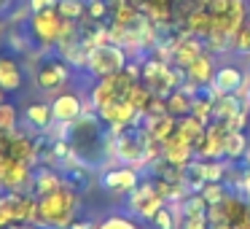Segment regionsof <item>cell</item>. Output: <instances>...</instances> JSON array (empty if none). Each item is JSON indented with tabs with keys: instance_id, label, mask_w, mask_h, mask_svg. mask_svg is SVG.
I'll use <instances>...</instances> for the list:
<instances>
[{
	"instance_id": "obj_3",
	"label": "cell",
	"mask_w": 250,
	"mask_h": 229,
	"mask_svg": "<svg viewBox=\"0 0 250 229\" xmlns=\"http://www.w3.org/2000/svg\"><path fill=\"white\" fill-rule=\"evenodd\" d=\"M70 78H73V65L67 60H62L57 51L46 54L43 60H41V65L33 70V84L41 92L49 94V97H54L57 92H62V89L70 84Z\"/></svg>"
},
{
	"instance_id": "obj_43",
	"label": "cell",
	"mask_w": 250,
	"mask_h": 229,
	"mask_svg": "<svg viewBox=\"0 0 250 229\" xmlns=\"http://www.w3.org/2000/svg\"><path fill=\"white\" fill-rule=\"evenodd\" d=\"M210 229H234V227H231V224H212Z\"/></svg>"
},
{
	"instance_id": "obj_15",
	"label": "cell",
	"mask_w": 250,
	"mask_h": 229,
	"mask_svg": "<svg viewBox=\"0 0 250 229\" xmlns=\"http://www.w3.org/2000/svg\"><path fill=\"white\" fill-rule=\"evenodd\" d=\"M205 49H207L205 41L183 30V33L178 35V41H175V49H172V65H175V68H183V70H186V68H188L191 62H194Z\"/></svg>"
},
{
	"instance_id": "obj_7",
	"label": "cell",
	"mask_w": 250,
	"mask_h": 229,
	"mask_svg": "<svg viewBox=\"0 0 250 229\" xmlns=\"http://www.w3.org/2000/svg\"><path fill=\"white\" fill-rule=\"evenodd\" d=\"M164 205H167V200L156 191V186H153L151 178L140 181V183L126 194V210L135 218H143V221H153L156 213L162 210Z\"/></svg>"
},
{
	"instance_id": "obj_31",
	"label": "cell",
	"mask_w": 250,
	"mask_h": 229,
	"mask_svg": "<svg viewBox=\"0 0 250 229\" xmlns=\"http://www.w3.org/2000/svg\"><path fill=\"white\" fill-rule=\"evenodd\" d=\"M126 100H129V103L135 105V108L140 111L143 116H146V108L151 105L153 92H151V87H148L146 81H135V84L129 87V94H126Z\"/></svg>"
},
{
	"instance_id": "obj_16",
	"label": "cell",
	"mask_w": 250,
	"mask_h": 229,
	"mask_svg": "<svg viewBox=\"0 0 250 229\" xmlns=\"http://www.w3.org/2000/svg\"><path fill=\"white\" fill-rule=\"evenodd\" d=\"M215 70H218L215 54H212L210 49H205L194 62H191L188 68H186V78H188V81H194L196 87L207 89V87L212 84V76H215Z\"/></svg>"
},
{
	"instance_id": "obj_33",
	"label": "cell",
	"mask_w": 250,
	"mask_h": 229,
	"mask_svg": "<svg viewBox=\"0 0 250 229\" xmlns=\"http://www.w3.org/2000/svg\"><path fill=\"white\" fill-rule=\"evenodd\" d=\"M231 51H237V54L242 57H250V17L242 22V27L234 33L231 38Z\"/></svg>"
},
{
	"instance_id": "obj_45",
	"label": "cell",
	"mask_w": 250,
	"mask_h": 229,
	"mask_svg": "<svg viewBox=\"0 0 250 229\" xmlns=\"http://www.w3.org/2000/svg\"><path fill=\"white\" fill-rule=\"evenodd\" d=\"M6 94H8V92H6L3 87H0V103H6Z\"/></svg>"
},
{
	"instance_id": "obj_6",
	"label": "cell",
	"mask_w": 250,
	"mask_h": 229,
	"mask_svg": "<svg viewBox=\"0 0 250 229\" xmlns=\"http://www.w3.org/2000/svg\"><path fill=\"white\" fill-rule=\"evenodd\" d=\"M137 78L132 76L129 70H119L113 76H105V78H94L92 89H89V103H92L94 111L105 108V105L116 103V100H126L129 94V87L135 84Z\"/></svg>"
},
{
	"instance_id": "obj_36",
	"label": "cell",
	"mask_w": 250,
	"mask_h": 229,
	"mask_svg": "<svg viewBox=\"0 0 250 229\" xmlns=\"http://www.w3.org/2000/svg\"><path fill=\"white\" fill-rule=\"evenodd\" d=\"M180 229H210L207 213H199V216H183V221H180Z\"/></svg>"
},
{
	"instance_id": "obj_44",
	"label": "cell",
	"mask_w": 250,
	"mask_h": 229,
	"mask_svg": "<svg viewBox=\"0 0 250 229\" xmlns=\"http://www.w3.org/2000/svg\"><path fill=\"white\" fill-rule=\"evenodd\" d=\"M129 3H132V6H135V8H143V6H146V3H148V0H129Z\"/></svg>"
},
{
	"instance_id": "obj_39",
	"label": "cell",
	"mask_w": 250,
	"mask_h": 229,
	"mask_svg": "<svg viewBox=\"0 0 250 229\" xmlns=\"http://www.w3.org/2000/svg\"><path fill=\"white\" fill-rule=\"evenodd\" d=\"M94 227H97V221H94V218H81V216H78L67 229H94Z\"/></svg>"
},
{
	"instance_id": "obj_1",
	"label": "cell",
	"mask_w": 250,
	"mask_h": 229,
	"mask_svg": "<svg viewBox=\"0 0 250 229\" xmlns=\"http://www.w3.org/2000/svg\"><path fill=\"white\" fill-rule=\"evenodd\" d=\"M81 213V189L65 181L51 194L38 197V227L43 229H67Z\"/></svg>"
},
{
	"instance_id": "obj_13",
	"label": "cell",
	"mask_w": 250,
	"mask_h": 229,
	"mask_svg": "<svg viewBox=\"0 0 250 229\" xmlns=\"http://www.w3.org/2000/svg\"><path fill=\"white\" fill-rule=\"evenodd\" d=\"M97 114H100L103 124H124V127H140L143 124V114L129 100H116V103L100 108Z\"/></svg>"
},
{
	"instance_id": "obj_20",
	"label": "cell",
	"mask_w": 250,
	"mask_h": 229,
	"mask_svg": "<svg viewBox=\"0 0 250 229\" xmlns=\"http://www.w3.org/2000/svg\"><path fill=\"white\" fill-rule=\"evenodd\" d=\"M24 121L27 127H35V132H46L54 119H51V103L49 100H30L24 108Z\"/></svg>"
},
{
	"instance_id": "obj_30",
	"label": "cell",
	"mask_w": 250,
	"mask_h": 229,
	"mask_svg": "<svg viewBox=\"0 0 250 229\" xmlns=\"http://www.w3.org/2000/svg\"><path fill=\"white\" fill-rule=\"evenodd\" d=\"M19 132V108L14 103H0V135Z\"/></svg>"
},
{
	"instance_id": "obj_10",
	"label": "cell",
	"mask_w": 250,
	"mask_h": 229,
	"mask_svg": "<svg viewBox=\"0 0 250 229\" xmlns=\"http://www.w3.org/2000/svg\"><path fill=\"white\" fill-rule=\"evenodd\" d=\"M49 103H51V119H54V124H73L86 111V100L76 92H67V89L57 92Z\"/></svg>"
},
{
	"instance_id": "obj_29",
	"label": "cell",
	"mask_w": 250,
	"mask_h": 229,
	"mask_svg": "<svg viewBox=\"0 0 250 229\" xmlns=\"http://www.w3.org/2000/svg\"><path fill=\"white\" fill-rule=\"evenodd\" d=\"M94 229H140V224L132 213H108L105 218H100Z\"/></svg>"
},
{
	"instance_id": "obj_28",
	"label": "cell",
	"mask_w": 250,
	"mask_h": 229,
	"mask_svg": "<svg viewBox=\"0 0 250 229\" xmlns=\"http://www.w3.org/2000/svg\"><path fill=\"white\" fill-rule=\"evenodd\" d=\"M86 6H89V0H57L60 17L70 19V22H83L86 19Z\"/></svg>"
},
{
	"instance_id": "obj_32",
	"label": "cell",
	"mask_w": 250,
	"mask_h": 229,
	"mask_svg": "<svg viewBox=\"0 0 250 229\" xmlns=\"http://www.w3.org/2000/svg\"><path fill=\"white\" fill-rule=\"evenodd\" d=\"M205 121H199V119H196V116H183V119H178V130L180 132H183V135L186 137H188V140L191 143H194V146H196V143H199V137L202 135H205Z\"/></svg>"
},
{
	"instance_id": "obj_24",
	"label": "cell",
	"mask_w": 250,
	"mask_h": 229,
	"mask_svg": "<svg viewBox=\"0 0 250 229\" xmlns=\"http://www.w3.org/2000/svg\"><path fill=\"white\" fill-rule=\"evenodd\" d=\"M212 108H215V94H212V89H202V92H196L194 97H191V116H196L199 121H212Z\"/></svg>"
},
{
	"instance_id": "obj_37",
	"label": "cell",
	"mask_w": 250,
	"mask_h": 229,
	"mask_svg": "<svg viewBox=\"0 0 250 229\" xmlns=\"http://www.w3.org/2000/svg\"><path fill=\"white\" fill-rule=\"evenodd\" d=\"M27 17H30V8H27V3L22 0V3H19V6H17V8H14V11L6 17V22L14 27V24H19V22H27Z\"/></svg>"
},
{
	"instance_id": "obj_34",
	"label": "cell",
	"mask_w": 250,
	"mask_h": 229,
	"mask_svg": "<svg viewBox=\"0 0 250 229\" xmlns=\"http://www.w3.org/2000/svg\"><path fill=\"white\" fill-rule=\"evenodd\" d=\"M202 197H205V202L207 205H215V202H221L223 197L229 194V189H226V183L223 181H210V183H205L202 186V191H199Z\"/></svg>"
},
{
	"instance_id": "obj_46",
	"label": "cell",
	"mask_w": 250,
	"mask_h": 229,
	"mask_svg": "<svg viewBox=\"0 0 250 229\" xmlns=\"http://www.w3.org/2000/svg\"><path fill=\"white\" fill-rule=\"evenodd\" d=\"M3 27H6V19H3V11H0V33H3Z\"/></svg>"
},
{
	"instance_id": "obj_17",
	"label": "cell",
	"mask_w": 250,
	"mask_h": 229,
	"mask_svg": "<svg viewBox=\"0 0 250 229\" xmlns=\"http://www.w3.org/2000/svg\"><path fill=\"white\" fill-rule=\"evenodd\" d=\"M242 78H245V70L237 65H218L215 76H212V94H237V89L242 87Z\"/></svg>"
},
{
	"instance_id": "obj_48",
	"label": "cell",
	"mask_w": 250,
	"mask_h": 229,
	"mask_svg": "<svg viewBox=\"0 0 250 229\" xmlns=\"http://www.w3.org/2000/svg\"><path fill=\"white\" fill-rule=\"evenodd\" d=\"M6 229H14V227H6Z\"/></svg>"
},
{
	"instance_id": "obj_21",
	"label": "cell",
	"mask_w": 250,
	"mask_h": 229,
	"mask_svg": "<svg viewBox=\"0 0 250 229\" xmlns=\"http://www.w3.org/2000/svg\"><path fill=\"white\" fill-rule=\"evenodd\" d=\"M159 30H169V27H178L172 17V0H148L146 6L140 8Z\"/></svg>"
},
{
	"instance_id": "obj_2",
	"label": "cell",
	"mask_w": 250,
	"mask_h": 229,
	"mask_svg": "<svg viewBox=\"0 0 250 229\" xmlns=\"http://www.w3.org/2000/svg\"><path fill=\"white\" fill-rule=\"evenodd\" d=\"M140 65H143L140 81H146L148 87H151V92L159 94V97H167L169 92H175L186 78L183 68H175L172 62H162L151 54L140 57Z\"/></svg>"
},
{
	"instance_id": "obj_23",
	"label": "cell",
	"mask_w": 250,
	"mask_h": 229,
	"mask_svg": "<svg viewBox=\"0 0 250 229\" xmlns=\"http://www.w3.org/2000/svg\"><path fill=\"white\" fill-rule=\"evenodd\" d=\"M6 49L11 51V54H17V57H24L27 51H33L35 44H33V38H30L27 27L14 24V27L8 30V35H6Z\"/></svg>"
},
{
	"instance_id": "obj_8",
	"label": "cell",
	"mask_w": 250,
	"mask_h": 229,
	"mask_svg": "<svg viewBox=\"0 0 250 229\" xmlns=\"http://www.w3.org/2000/svg\"><path fill=\"white\" fill-rule=\"evenodd\" d=\"M137 183H140V167L121 164V162L110 164L103 173V178H100V186H103L110 197H126Z\"/></svg>"
},
{
	"instance_id": "obj_35",
	"label": "cell",
	"mask_w": 250,
	"mask_h": 229,
	"mask_svg": "<svg viewBox=\"0 0 250 229\" xmlns=\"http://www.w3.org/2000/svg\"><path fill=\"white\" fill-rule=\"evenodd\" d=\"M110 11H113V8L108 6V0H89L86 19H92V22H105V19L110 17Z\"/></svg>"
},
{
	"instance_id": "obj_11",
	"label": "cell",
	"mask_w": 250,
	"mask_h": 229,
	"mask_svg": "<svg viewBox=\"0 0 250 229\" xmlns=\"http://www.w3.org/2000/svg\"><path fill=\"white\" fill-rule=\"evenodd\" d=\"M162 159L164 162H169L172 167H180V170H186L191 162L196 159V151H194V143L188 140V137L183 135V132L175 127V132L164 140V146H162Z\"/></svg>"
},
{
	"instance_id": "obj_40",
	"label": "cell",
	"mask_w": 250,
	"mask_h": 229,
	"mask_svg": "<svg viewBox=\"0 0 250 229\" xmlns=\"http://www.w3.org/2000/svg\"><path fill=\"white\" fill-rule=\"evenodd\" d=\"M14 229H43L38 224H14Z\"/></svg>"
},
{
	"instance_id": "obj_5",
	"label": "cell",
	"mask_w": 250,
	"mask_h": 229,
	"mask_svg": "<svg viewBox=\"0 0 250 229\" xmlns=\"http://www.w3.org/2000/svg\"><path fill=\"white\" fill-rule=\"evenodd\" d=\"M62 22H65V19L60 17L57 8H46V11L30 14L24 27H27L30 38H33V44L38 46V49L54 51L57 41H60V33H62Z\"/></svg>"
},
{
	"instance_id": "obj_25",
	"label": "cell",
	"mask_w": 250,
	"mask_h": 229,
	"mask_svg": "<svg viewBox=\"0 0 250 229\" xmlns=\"http://www.w3.org/2000/svg\"><path fill=\"white\" fill-rule=\"evenodd\" d=\"M242 105H245V100H239L237 94H218L215 108H212V119H221L229 124V121L242 111Z\"/></svg>"
},
{
	"instance_id": "obj_38",
	"label": "cell",
	"mask_w": 250,
	"mask_h": 229,
	"mask_svg": "<svg viewBox=\"0 0 250 229\" xmlns=\"http://www.w3.org/2000/svg\"><path fill=\"white\" fill-rule=\"evenodd\" d=\"M30 8V14L35 11H46V8H57V0H24Z\"/></svg>"
},
{
	"instance_id": "obj_41",
	"label": "cell",
	"mask_w": 250,
	"mask_h": 229,
	"mask_svg": "<svg viewBox=\"0 0 250 229\" xmlns=\"http://www.w3.org/2000/svg\"><path fill=\"white\" fill-rule=\"evenodd\" d=\"M124 3H129V0H108L110 8H119V6H124Z\"/></svg>"
},
{
	"instance_id": "obj_4",
	"label": "cell",
	"mask_w": 250,
	"mask_h": 229,
	"mask_svg": "<svg viewBox=\"0 0 250 229\" xmlns=\"http://www.w3.org/2000/svg\"><path fill=\"white\" fill-rule=\"evenodd\" d=\"M129 60L132 57H129V51H126L124 46L110 44L108 41V44H100V46H94V49H89L83 70H86L92 78H105V76H113V73L124 70Z\"/></svg>"
},
{
	"instance_id": "obj_9",
	"label": "cell",
	"mask_w": 250,
	"mask_h": 229,
	"mask_svg": "<svg viewBox=\"0 0 250 229\" xmlns=\"http://www.w3.org/2000/svg\"><path fill=\"white\" fill-rule=\"evenodd\" d=\"M229 124L221 119L207 121L205 135L199 137V143L194 146L199 159H226V137H229Z\"/></svg>"
},
{
	"instance_id": "obj_47",
	"label": "cell",
	"mask_w": 250,
	"mask_h": 229,
	"mask_svg": "<svg viewBox=\"0 0 250 229\" xmlns=\"http://www.w3.org/2000/svg\"><path fill=\"white\" fill-rule=\"evenodd\" d=\"M245 103H248V105H250V92H248V97H245Z\"/></svg>"
},
{
	"instance_id": "obj_18",
	"label": "cell",
	"mask_w": 250,
	"mask_h": 229,
	"mask_svg": "<svg viewBox=\"0 0 250 229\" xmlns=\"http://www.w3.org/2000/svg\"><path fill=\"white\" fill-rule=\"evenodd\" d=\"M65 175H62L60 167H51V164H43L33 173V194L35 197H43V194H51L57 191L60 186H65Z\"/></svg>"
},
{
	"instance_id": "obj_22",
	"label": "cell",
	"mask_w": 250,
	"mask_h": 229,
	"mask_svg": "<svg viewBox=\"0 0 250 229\" xmlns=\"http://www.w3.org/2000/svg\"><path fill=\"white\" fill-rule=\"evenodd\" d=\"M212 27H215V22H212V14L207 11V8H199V11H194L188 19L183 22V30L191 35H196V38L205 41L207 35L212 33Z\"/></svg>"
},
{
	"instance_id": "obj_19",
	"label": "cell",
	"mask_w": 250,
	"mask_h": 229,
	"mask_svg": "<svg viewBox=\"0 0 250 229\" xmlns=\"http://www.w3.org/2000/svg\"><path fill=\"white\" fill-rule=\"evenodd\" d=\"M175 127H178V119H175V116L159 114V116H143L140 130L146 132L151 140H156V143H162V146H164V140L175 132Z\"/></svg>"
},
{
	"instance_id": "obj_26",
	"label": "cell",
	"mask_w": 250,
	"mask_h": 229,
	"mask_svg": "<svg viewBox=\"0 0 250 229\" xmlns=\"http://www.w3.org/2000/svg\"><path fill=\"white\" fill-rule=\"evenodd\" d=\"M248 148H250V140H248V135H245V130H231L229 132V137H226V159L229 162H242V157L248 154Z\"/></svg>"
},
{
	"instance_id": "obj_27",
	"label": "cell",
	"mask_w": 250,
	"mask_h": 229,
	"mask_svg": "<svg viewBox=\"0 0 250 229\" xmlns=\"http://www.w3.org/2000/svg\"><path fill=\"white\" fill-rule=\"evenodd\" d=\"M164 105H167V114L175 116V119H183V116L191 114V97H188V94H186L180 87L164 97Z\"/></svg>"
},
{
	"instance_id": "obj_14",
	"label": "cell",
	"mask_w": 250,
	"mask_h": 229,
	"mask_svg": "<svg viewBox=\"0 0 250 229\" xmlns=\"http://www.w3.org/2000/svg\"><path fill=\"white\" fill-rule=\"evenodd\" d=\"M0 87L6 89L8 94L22 92V87H24V65L11 51L0 54Z\"/></svg>"
},
{
	"instance_id": "obj_12",
	"label": "cell",
	"mask_w": 250,
	"mask_h": 229,
	"mask_svg": "<svg viewBox=\"0 0 250 229\" xmlns=\"http://www.w3.org/2000/svg\"><path fill=\"white\" fill-rule=\"evenodd\" d=\"M8 157L27 162L30 167H38L41 157H43V140H35L27 132H14L11 135V146H8Z\"/></svg>"
},
{
	"instance_id": "obj_42",
	"label": "cell",
	"mask_w": 250,
	"mask_h": 229,
	"mask_svg": "<svg viewBox=\"0 0 250 229\" xmlns=\"http://www.w3.org/2000/svg\"><path fill=\"white\" fill-rule=\"evenodd\" d=\"M239 164H242V167H250V148H248V154L242 157V162H239Z\"/></svg>"
}]
</instances>
